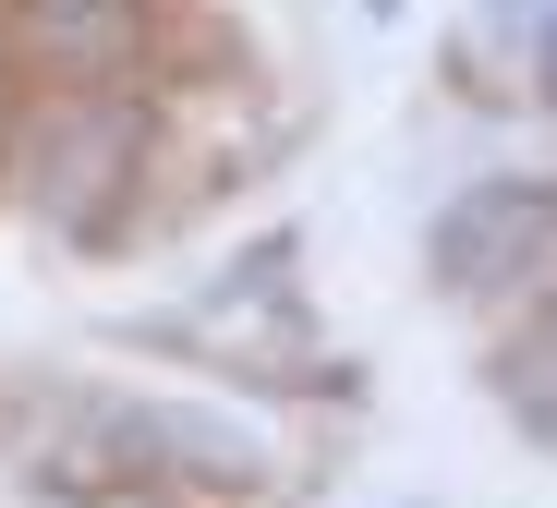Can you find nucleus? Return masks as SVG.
<instances>
[{
  "label": "nucleus",
  "instance_id": "nucleus-2",
  "mask_svg": "<svg viewBox=\"0 0 557 508\" xmlns=\"http://www.w3.org/2000/svg\"><path fill=\"white\" fill-rule=\"evenodd\" d=\"M134 170V110H73L61 134H49V219H98V194Z\"/></svg>",
  "mask_w": 557,
  "mask_h": 508
},
{
  "label": "nucleus",
  "instance_id": "nucleus-3",
  "mask_svg": "<svg viewBox=\"0 0 557 508\" xmlns=\"http://www.w3.org/2000/svg\"><path fill=\"white\" fill-rule=\"evenodd\" d=\"M25 25L61 73H110L134 61V0H25Z\"/></svg>",
  "mask_w": 557,
  "mask_h": 508
},
{
  "label": "nucleus",
  "instance_id": "nucleus-1",
  "mask_svg": "<svg viewBox=\"0 0 557 508\" xmlns=\"http://www.w3.org/2000/svg\"><path fill=\"white\" fill-rule=\"evenodd\" d=\"M533 243H545V182H473L436 219V278L448 290H497V278L533 267Z\"/></svg>",
  "mask_w": 557,
  "mask_h": 508
},
{
  "label": "nucleus",
  "instance_id": "nucleus-4",
  "mask_svg": "<svg viewBox=\"0 0 557 508\" xmlns=\"http://www.w3.org/2000/svg\"><path fill=\"white\" fill-rule=\"evenodd\" d=\"M485 37L521 49V85H533V73H545V0H485Z\"/></svg>",
  "mask_w": 557,
  "mask_h": 508
},
{
  "label": "nucleus",
  "instance_id": "nucleus-5",
  "mask_svg": "<svg viewBox=\"0 0 557 508\" xmlns=\"http://www.w3.org/2000/svg\"><path fill=\"white\" fill-rule=\"evenodd\" d=\"M509 399H521V424H533V436H545V327H533V351H521V363H509Z\"/></svg>",
  "mask_w": 557,
  "mask_h": 508
}]
</instances>
